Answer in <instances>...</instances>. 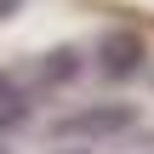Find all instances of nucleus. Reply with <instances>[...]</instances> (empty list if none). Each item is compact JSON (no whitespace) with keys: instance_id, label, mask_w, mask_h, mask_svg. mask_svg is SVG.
<instances>
[{"instance_id":"obj_3","label":"nucleus","mask_w":154,"mask_h":154,"mask_svg":"<svg viewBox=\"0 0 154 154\" xmlns=\"http://www.w3.org/2000/svg\"><path fill=\"white\" fill-rule=\"evenodd\" d=\"M29 120V91L11 80V74H0V131H11V126H23Z\"/></svg>"},{"instance_id":"obj_5","label":"nucleus","mask_w":154,"mask_h":154,"mask_svg":"<svg viewBox=\"0 0 154 154\" xmlns=\"http://www.w3.org/2000/svg\"><path fill=\"white\" fill-rule=\"evenodd\" d=\"M17 6H23V0H0V23H6V17H11Z\"/></svg>"},{"instance_id":"obj_2","label":"nucleus","mask_w":154,"mask_h":154,"mask_svg":"<svg viewBox=\"0 0 154 154\" xmlns=\"http://www.w3.org/2000/svg\"><path fill=\"white\" fill-rule=\"evenodd\" d=\"M97 69H103L109 80H131V74L143 69V34H131V29L103 34V46H97Z\"/></svg>"},{"instance_id":"obj_4","label":"nucleus","mask_w":154,"mask_h":154,"mask_svg":"<svg viewBox=\"0 0 154 154\" xmlns=\"http://www.w3.org/2000/svg\"><path fill=\"white\" fill-rule=\"evenodd\" d=\"M40 74H46L51 86H69V80L80 74V51H69V46H57V51H46V63H40Z\"/></svg>"},{"instance_id":"obj_6","label":"nucleus","mask_w":154,"mask_h":154,"mask_svg":"<svg viewBox=\"0 0 154 154\" xmlns=\"http://www.w3.org/2000/svg\"><path fill=\"white\" fill-rule=\"evenodd\" d=\"M63 154H91V149H63Z\"/></svg>"},{"instance_id":"obj_1","label":"nucleus","mask_w":154,"mask_h":154,"mask_svg":"<svg viewBox=\"0 0 154 154\" xmlns=\"http://www.w3.org/2000/svg\"><path fill=\"white\" fill-rule=\"evenodd\" d=\"M137 114L126 109V103H97V109H80V114H69V120H57V137H114V131H126Z\"/></svg>"},{"instance_id":"obj_7","label":"nucleus","mask_w":154,"mask_h":154,"mask_svg":"<svg viewBox=\"0 0 154 154\" xmlns=\"http://www.w3.org/2000/svg\"><path fill=\"white\" fill-rule=\"evenodd\" d=\"M0 154H6V143H0Z\"/></svg>"}]
</instances>
